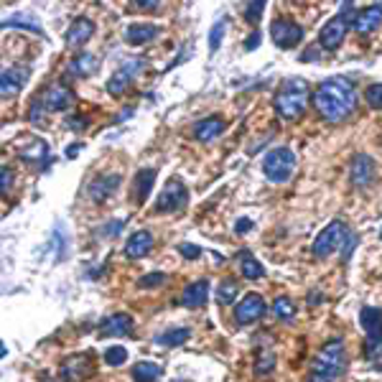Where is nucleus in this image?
I'll return each instance as SVG.
<instances>
[{
  "instance_id": "obj_4",
  "label": "nucleus",
  "mask_w": 382,
  "mask_h": 382,
  "mask_svg": "<svg viewBox=\"0 0 382 382\" xmlns=\"http://www.w3.org/2000/svg\"><path fill=\"white\" fill-rule=\"evenodd\" d=\"M355 18H357V13H355V8H352V3H344L342 13H336L334 18L329 20L326 26L321 28V34H319V44H321V49L334 51V49L344 41L349 23H355Z\"/></svg>"
},
{
  "instance_id": "obj_42",
  "label": "nucleus",
  "mask_w": 382,
  "mask_h": 382,
  "mask_svg": "<svg viewBox=\"0 0 382 382\" xmlns=\"http://www.w3.org/2000/svg\"><path fill=\"white\" fill-rule=\"evenodd\" d=\"M357 242H359V237H357L355 232H349L347 240H344V245H342V257H344V260H349V257H352V253H355V248H357Z\"/></svg>"
},
{
  "instance_id": "obj_13",
  "label": "nucleus",
  "mask_w": 382,
  "mask_h": 382,
  "mask_svg": "<svg viewBox=\"0 0 382 382\" xmlns=\"http://www.w3.org/2000/svg\"><path fill=\"white\" fill-rule=\"evenodd\" d=\"M120 182H122L120 174H102V176H97V179H92V182H89L87 196L94 201V204H102V201H108L110 196L117 191Z\"/></svg>"
},
{
  "instance_id": "obj_45",
  "label": "nucleus",
  "mask_w": 382,
  "mask_h": 382,
  "mask_svg": "<svg viewBox=\"0 0 382 382\" xmlns=\"http://www.w3.org/2000/svg\"><path fill=\"white\" fill-rule=\"evenodd\" d=\"M250 229H253V222H250L248 217L237 219V224H235V232H237V235H248Z\"/></svg>"
},
{
  "instance_id": "obj_15",
  "label": "nucleus",
  "mask_w": 382,
  "mask_h": 382,
  "mask_svg": "<svg viewBox=\"0 0 382 382\" xmlns=\"http://www.w3.org/2000/svg\"><path fill=\"white\" fill-rule=\"evenodd\" d=\"M72 102H74L72 89H69L67 84H61V82L49 84L46 92H44V105H46V110H56V113H61V110L72 108Z\"/></svg>"
},
{
  "instance_id": "obj_24",
  "label": "nucleus",
  "mask_w": 382,
  "mask_h": 382,
  "mask_svg": "<svg viewBox=\"0 0 382 382\" xmlns=\"http://www.w3.org/2000/svg\"><path fill=\"white\" fill-rule=\"evenodd\" d=\"M224 133V120L222 117H204L201 122H196L194 125V135H196V141L201 143H209V141H215L217 135Z\"/></svg>"
},
{
  "instance_id": "obj_36",
  "label": "nucleus",
  "mask_w": 382,
  "mask_h": 382,
  "mask_svg": "<svg viewBox=\"0 0 382 382\" xmlns=\"http://www.w3.org/2000/svg\"><path fill=\"white\" fill-rule=\"evenodd\" d=\"M163 283H166V273H148V275H143L141 281H138V288L151 291V288H158V286H163Z\"/></svg>"
},
{
  "instance_id": "obj_22",
  "label": "nucleus",
  "mask_w": 382,
  "mask_h": 382,
  "mask_svg": "<svg viewBox=\"0 0 382 382\" xmlns=\"http://www.w3.org/2000/svg\"><path fill=\"white\" fill-rule=\"evenodd\" d=\"M92 34H94L92 20H89V18H77L67 31V44H69V46H74V49H79V46H84L89 39H92Z\"/></svg>"
},
{
  "instance_id": "obj_14",
  "label": "nucleus",
  "mask_w": 382,
  "mask_h": 382,
  "mask_svg": "<svg viewBox=\"0 0 382 382\" xmlns=\"http://www.w3.org/2000/svg\"><path fill=\"white\" fill-rule=\"evenodd\" d=\"M262 314H265V301H262V295L257 293H248L235 306V319L242 326H245V324H255L257 319H262Z\"/></svg>"
},
{
  "instance_id": "obj_32",
  "label": "nucleus",
  "mask_w": 382,
  "mask_h": 382,
  "mask_svg": "<svg viewBox=\"0 0 382 382\" xmlns=\"http://www.w3.org/2000/svg\"><path fill=\"white\" fill-rule=\"evenodd\" d=\"M3 26H6V28H28V31L44 34V31H41V26H39V20H36V18H28V15H23V13L8 15V18L3 20Z\"/></svg>"
},
{
  "instance_id": "obj_9",
  "label": "nucleus",
  "mask_w": 382,
  "mask_h": 382,
  "mask_svg": "<svg viewBox=\"0 0 382 382\" xmlns=\"http://www.w3.org/2000/svg\"><path fill=\"white\" fill-rule=\"evenodd\" d=\"M94 372V355L92 352H77L69 355L64 362L59 364V375L64 382H84L92 377Z\"/></svg>"
},
{
  "instance_id": "obj_23",
  "label": "nucleus",
  "mask_w": 382,
  "mask_h": 382,
  "mask_svg": "<svg viewBox=\"0 0 382 382\" xmlns=\"http://www.w3.org/2000/svg\"><path fill=\"white\" fill-rule=\"evenodd\" d=\"M380 20H382V6H369L357 13L352 26H355L357 34H369V31H375L380 26Z\"/></svg>"
},
{
  "instance_id": "obj_47",
  "label": "nucleus",
  "mask_w": 382,
  "mask_h": 382,
  "mask_svg": "<svg viewBox=\"0 0 382 382\" xmlns=\"http://www.w3.org/2000/svg\"><path fill=\"white\" fill-rule=\"evenodd\" d=\"M135 8H138V11H155L158 3H155V0H135Z\"/></svg>"
},
{
  "instance_id": "obj_39",
  "label": "nucleus",
  "mask_w": 382,
  "mask_h": 382,
  "mask_svg": "<svg viewBox=\"0 0 382 382\" xmlns=\"http://www.w3.org/2000/svg\"><path fill=\"white\" fill-rule=\"evenodd\" d=\"M54 240H56V250H59V257H64V255H67V248H69V237H67V229L61 227V224H56Z\"/></svg>"
},
{
  "instance_id": "obj_33",
  "label": "nucleus",
  "mask_w": 382,
  "mask_h": 382,
  "mask_svg": "<svg viewBox=\"0 0 382 382\" xmlns=\"http://www.w3.org/2000/svg\"><path fill=\"white\" fill-rule=\"evenodd\" d=\"M273 314L278 316V319H291V316L295 314L293 301H291L288 295H278L273 301Z\"/></svg>"
},
{
  "instance_id": "obj_51",
  "label": "nucleus",
  "mask_w": 382,
  "mask_h": 382,
  "mask_svg": "<svg viewBox=\"0 0 382 382\" xmlns=\"http://www.w3.org/2000/svg\"><path fill=\"white\" fill-rule=\"evenodd\" d=\"M130 115H133V108H127V110H122L120 115H117V122L120 120H125V117H130Z\"/></svg>"
},
{
  "instance_id": "obj_3",
  "label": "nucleus",
  "mask_w": 382,
  "mask_h": 382,
  "mask_svg": "<svg viewBox=\"0 0 382 382\" xmlns=\"http://www.w3.org/2000/svg\"><path fill=\"white\" fill-rule=\"evenodd\" d=\"M273 105L283 120H298L309 105V84L303 79H286L275 94Z\"/></svg>"
},
{
  "instance_id": "obj_34",
  "label": "nucleus",
  "mask_w": 382,
  "mask_h": 382,
  "mask_svg": "<svg viewBox=\"0 0 382 382\" xmlns=\"http://www.w3.org/2000/svg\"><path fill=\"white\" fill-rule=\"evenodd\" d=\"M224 31H227V20H224V18L217 20L215 26H212V31H209V51H212V54H215L217 49L222 46V39H224Z\"/></svg>"
},
{
  "instance_id": "obj_43",
  "label": "nucleus",
  "mask_w": 382,
  "mask_h": 382,
  "mask_svg": "<svg viewBox=\"0 0 382 382\" xmlns=\"http://www.w3.org/2000/svg\"><path fill=\"white\" fill-rule=\"evenodd\" d=\"M44 110H46L44 100H36V102H34V108L28 110V120H31V122H39L41 117H44Z\"/></svg>"
},
{
  "instance_id": "obj_11",
  "label": "nucleus",
  "mask_w": 382,
  "mask_h": 382,
  "mask_svg": "<svg viewBox=\"0 0 382 382\" xmlns=\"http://www.w3.org/2000/svg\"><path fill=\"white\" fill-rule=\"evenodd\" d=\"M143 69V59H133V61H122L120 69L108 79V92L113 97H122L127 92V87L133 84V79L138 77V72Z\"/></svg>"
},
{
  "instance_id": "obj_12",
  "label": "nucleus",
  "mask_w": 382,
  "mask_h": 382,
  "mask_svg": "<svg viewBox=\"0 0 382 382\" xmlns=\"http://www.w3.org/2000/svg\"><path fill=\"white\" fill-rule=\"evenodd\" d=\"M31 77V67L28 64H11L8 69H3L0 74V92L3 97H13L23 89V84Z\"/></svg>"
},
{
  "instance_id": "obj_6",
  "label": "nucleus",
  "mask_w": 382,
  "mask_h": 382,
  "mask_svg": "<svg viewBox=\"0 0 382 382\" xmlns=\"http://www.w3.org/2000/svg\"><path fill=\"white\" fill-rule=\"evenodd\" d=\"M262 171L268 176V182L273 184H286L291 174L295 171V153L291 148H275L265 155L262 161Z\"/></svg>"
},
{
  "instance_id": "obj_26",
  "label": "nucleus",
  "mask_w": 382,
  "mask_h": 382,
  "mask_svg": "<svg viewBox=\"0 0 382 382\" xmlns=\"http://www.w3.org/2000/svg\"><path fill=\"white\" fill-rule=\"evenodd\" d=\"M94 72H97V59L87 51H82L69 61V74H74V77H89Z\"/></svg>"
},
{
  "instance_id": "obj_40",
  "label": "nucleus",
  "mask_w": 382,
  "mask_h": 382,
  "mask_svg": "<svg viewBox=\"0 0 382 382\" xmlns=\"http://www.w3.org/2000/svg\"><path fill=\"white\" fill-rule=\"evenodd\" d=\"M11 186H13V171H11V166H3L0 168V191H3V196H8Z\"/></svg>"
},
{
  "instance_id": "obj_27",
  "label": "nucleus",
  "mask_w": 382,
  "mask_h": 382,
  "mask_svg": "<svg viewBox=\"0 0 382 382\" xmlns=\"http://www.w3.org/2000/svg\"><path fill=\"white\" fill-rule=\"evenodd\" d=\"M278 359H275V352L268 347H260L255 352V375L257 377H268L270 372L275 369Z\"/></svg>"
},
{
  "instance_id": "obj_17",
  "label": "nucleus",
  "mask_w": 382,
  "mask_h": 382,
  "mask_svg": "<svg viewBox=\"0 0 382 382\" xmlns=\"http://www.w3.org/2000/svg\"><path fill=\"white\" fill-rule=\"evenodd\" d=\"M102 336H130L133 334V316L130 314H113L100 324Z\"/></svg>"
},
{
  "instance_id": "obj_7",
  "label": "nucleus",
  "mask_w": 382,
  "mask_h": 382,
  "mask_svg": "<svg viewBox=\"0 0 382 382\" xmlns=\"http://www.w3.org/2000/svg\"><path fill=\"white\" fill-rule=\"evenodd\" d=\"M349 229L344 222L334 219L329 222L326 227L319 232V237L314 240V245H311V253L316 255V257H326V255H331L334 250H339L344 245V240H347Z\"/></svg>"
},
{
  "instance_id": "obj_46",
  "label": "nucleus",
  "mask_w": 382,
  "mask_h": 382,
  "mask_svg": "<svg viewBox=\"0 0 382 382\" xmlns=\"http://www.w3.org/2000/svg\"><path fill=\"white\" fill-rule=\"evenodd\" d=\"M84 117H82V115H74V117H69L67 120V125L72 127V130H84Z\"/></svg>"
},
{
  "instance_id": "obj_29",
  "label": "nucleus",
  "mask_w": 382,
  "mask_h": 382,
  "mask_svg": "<svg viewBox=\"0 0 382 382\" xmlns=\"http://www.w3.org/2000/svg\"><path fill=\"white\" fill-rule=\"evenodd\" d=\"M189 336H191V329H186V326L168 329L166 334L155 336V344H166V347H182V344L189 342Z\"/></svg>"
},
{
  "instance_id": "obj_44",
  "label": "nucleus",
  "mask_w": 382,
  "mask_h": 382,
  "mask_svg": "<svg viewBox=\"0 0 382 382\" xmlns=\"http://www.w3.org/2000/svg\"><path fill=\"white\" fill-rule=\"evenodd\" d=\"M122 224H125V222H122V219L108 222V224H105V229H102V235H105V237H115V235H120Z\"/></svg>"
},
{
  "instance_id": "obj_1",
  "label": "nucleus",
  "mask_w": 382,
  "mask_h": 382,
  "mask_svg": "<svg viewBox=\"0 0 382 382\" xmlns=\"http://www.w3.org/2000/svg\"><path fill=\"white\" fill-rule=\"evenodd\" d=\"M314 108L329 122H342L357 108V89L344 77H334L319 84L314 92Z\"/></svg>"
},
{
  "instance_id": "obj_20",
  "label": "nucleus",
  "mask_w": 382,
  "mask_h": 382,
  "mask_svg": "<svg viewBox=\"0 0 382 382\" xmlns=\"http://www.w3.org/2000/svg\"><path fill=\"white\" fill-rule=\"evenodd\" d=\"M158 34H161V28L153 26V23H133V26L125 28V41L130 46H146Z\"/></svg>"
},
{
  "instance_id": "obj_41",
  "label": "nucleus",
  "mask_w": 382,
  "mask_h": 382,
  "mask_svg": "<svg viewBox=\"0 0 382 382\" xmlns=\"http://www.w3.org/2000/svg\"><path fill=\"white\" fill-rule=\"evenodd\" d=\"M176 250H179V255H182V257H186V260H196V257L201 255L199 245H191V242H182Z\"/></svg>"
},
{
  "instance_id": "obj_38",
  "label": "nucleus",
  "mask_w": 382,
  "mask_h": 382,
  "mask_svg": "<svg viewBox=\"0 0 382 382\" xmlns=\"http://www.w3.org/2000/svg\"><path fill=\"white\" fill-rule=\"evenodd\" d=\"M262 11H265V0L248 3V8H245V20H248V23H257V18L262 15Z\"/></svg>"
},
{
  "instance_id": "obj_28",
  "label": "nucleus",
  "mask_w": 382,
  "mask_h": 382,
  "mask_svg": "<svg viewBox=\"0 0 382 382\" xmlns=\"http://www.w3.org/2000/svg\"><path fill=\"white\" fill-rule=\"evenodd\" d=\"M240 273H242V278H248V281H260L262 275H265V268L255 260L248 250H242L240 253Z\"/></svg>"
},
{
  "instance_id": "obj_52",
  "label": "nucleus",
  "mask_w": 382,
  "mask_h": 382,
  "mask_svg": "<svg viewBox=\"0 0 382 382\" xmlns=\"http://www.w3.org/2000/svg\"><path fill=\"white\" fill-rule=\"evenodd\" d=\"M380 237H382V235H380Z\"/></svg>"
},
{
  "instance_id": "obj_25",
  "label": "nucleus",
  "mask_w": 382,
  "mask_h": 382,
  "mask_svg": "<svg viewBox=\"0 0 382 382\" xmlns=\"http://www.w3.org/2000/svg\"><path fill=\"white\" fill-rule=\"evenodd\" d=\"M153 182H155V168H141L135 174V199H138V204H146L148 201Z\"/></svg>"
},
{
  "instance_id": "obj_5",
  "label": "nucleus",
  "mask_w": 382,
  "mask_h": 382,
  "mask_svg": "<svg viewBox=\"0 0 382 382\" xmlns=\"http://www.w3.org/2000/svg\"><path fill=\"white\" fill-rule=\"evenodd\" d=\"M359 324H362L367 342H364V357L375 359L382 355V309L375 306H364L359 311Z\"/></svg>"
},
{
  "instance_id": "obj_21",
  "label": "nucleus",
  "mask_w": 382,
  "mask_h": 382,
  "mask_svg": "<svg viewBox=\"0 0 382 382\" xmlns=\"http://www.w3.org/2000/svg\"><path fill=\"white\" fill-rule=\"evenodd\" d=\"M18 158L26 163H49V146L46 141H41V138H31L28 143L18 146Z\"/></svg>"
},
{
  "instance_id": "obj_35",
  "label": "nucleus",
  "mask_w": 382,
  "mask_h": 382,
  "mask_svg": "<svg viewBox=\"0 0 382 382\" xmlns=\"http://www.w3.org/2000/svg\"><path fill=\"white\" fill-rule=\"evenodd\" d=\"M105 362L110 367H120V364L127 362V349L125 347H110L105 349Z\"/></svg>"
},
{
  "instance_id": "obj_8",
  "label": "nucleus",
  "mask_w": 382,
  "mask_h": 382,
  "mask_svg": "<svg viewBox=\"0 0 382 382\" xmlns=\"http://www.w3.org/2000/svg\"><path fill=\"white\" fill-rule=\"evenodd\" d=\"M189 204V191L179 179H171V182L163 186V191L155 199V212L161 215H176V212H184Z\"/></svg>"
},
{
  "instance_id": "obj_18",
  "label": "nucleus",
  "mask_w": 382,
  "mask_h": 382,
  "mask_svg": "<svg viewBox=\"0 0 382 382\" xmlns=\"http://www.w3.org/2000/svg\"><path fill=\"white\" fill-rule=\"evenodd\" d=\"M209 301V281H196L189 283L182 293V306L186 309H201Z\"/></svg>"
},
{
  "instance_id": "obj_50",
  "label": "nucleus",
  "mask_w": 382,
  "mask_h": 382,
  "mask_svg": "<svg viewBox=\"0 0 382 382\" xmlns=\"http://www.w3.org/2000/svg\"><path fill=\"white\" fill-rule=\"evenodd\" d=\"M77 153H79V143H74V146L67 148V158H74Z\"/></svg>"
},
{
  "instance_id": "obj_16",
  "label": "nucleus",
  "mask_w": 382,
  "mask_h": 382,
  "mask_svg": "<svg viewBox=\"0 0 382 382\" xmlns=\"http://www.w3.org/2000/svg\"><path fill=\"white\" fill-rule=\"evenodd\" d=\"M372 182H375V161L367 153L355 155V161H352V184L357 189H367Z\"/></svg>"
},
{
  "instance_id": "obj_48",
  "label": "nucleus",
  "mask_w": 382,
  "mask_h": 382,
  "mask_svg": "<svg viewBox=\"0 0 382 382\" xmlns=\"http://www.w3.org/2000/svg\"><path fill=\"white\" fill-rule=\"evenodd\" d=\"M257 46H260V34L255 31V34H250L248 41H245V49H248V51H253V49H257Z\"/></svg>"
},
{
  "instance_id": "obj_30",
  "label": "nucleus",
  "mask_w": 382,
  "mask_h": 382,
  "mask_svg": "<svg viewBox=\"0 0 382 382\" xmlns=\"http://www.w3.org/2000/svg\"><path fill=\"white\" fill-rule=\"evenodd\" d=\"M237 293H240V286H237L235 278H224V281L219 283V288H217V303H222V306H229V303H235Z\"/></svg>"
},
{
  "instance_id": "obj_2",
  "label": "nucleus",
  "mask_w": 382,
  "mask_h": 382,
  "mask_svg": "<svg viewBox=\"0 0 382 382\" xmlns=\"http://www.w3.org/2000/svg\"><path fill=\"white\" fill-rule=\"evenodd\" d=\"M344 369H347V349H344V342L342 339H331L314 357L309 377H314L319 382H334L344 375Z\"/></svg>"
},
{
  "instance_id": "obj_37",
  "label": "nucleus",
  "mask_w": 382,
  "mask_h": 382,
  "mask_svg": "<svg viewBox=\"0 0 382 382\" xmlns=\"http://www.w3.org/2000/svg\"><path fill=\"white\" fill-rule=\"evenodd\" d=\"M364 100H367L369 108L382 110V84H369L367 92H364Z\"/></svg>"
},
{
  "instance_id": "obj_10",
  "label": "nucleus",
  "mask_w": 382,
  "mask_h": 382,
  "mask_svg": "<svg viewBox=\"0 0 382 382\" xmlns=\"http://www.w3.org/2000/svg\"><path fill=\"white\" fill-rule=\"evenodd\" d=\"M270 36H273V44L278 49H293L301 44L303 28L291 18H275L273 26H270Z\"/></svg>"
},
{
  "instance_id": "obj_19",
  "label": "nucleus",
  "mask_w": 382,
  "mask_h": 382,
  "mask_svg": "<svg viewBox=\"0 0 382 382\" xmlns=\"http://www.w3.org/2000/svg\"><path fill=\"white\" fill-rule=\"evenodd\" d=\"M151 248H153V235H151L148 229H138V232H133V235L127 237L125 255L133 257V260H138V257H146V255L151 253Z\"/></svg>"
},
{
  "instance_id": "obj_31",
  "label": "nucleus",
  "mask_w": 382,
  "mask_h": 382,
  "mask_svg": "<svg viewBox=\"0 0 382 382\" xmlns=\"http://www.w3.org/2000/svg\"><path fill=\"white\" fill-rule=\"evenodd\" d=\"M161 377V367L153 362H138L133 367V380L135 382H155Z\"/></svg>"
},
{
  "instance_id": "obj_49",
  "label": "nucleus",
  "mask_w": 382,
  "mask_h": 382,
  "mask_svg": "<svg viewBox=\"0 0 382 382\" xmlns=\"http://www.w3.org/2000/svg\"><path fill=\"white\" fill-rule=\"evenodd\" d=\"M321 301H324V295L316 293V291H311V293H309V303H321Z\"/></svg>"
}]
</instances>
